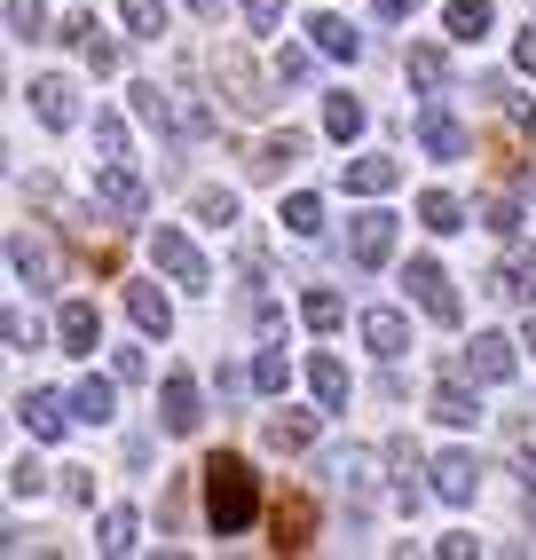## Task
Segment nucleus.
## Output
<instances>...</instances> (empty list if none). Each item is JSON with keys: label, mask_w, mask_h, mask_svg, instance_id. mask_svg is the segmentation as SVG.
<instances>
[{"label": "nucleus", "mask_w": 536, "mask_h": 560, "mask_svg": "<svg viewBox=\"0 0 536 560\" xmlns=\"http://www.w3.org/2000/svg\"><path fill=\"white\" fill-rule=\"evenodd\" d=\"M418 221H427L434 237H450V230H466V206H457L450 190H427V198H418Z\"/></svg>", "instance_id": "393cba45"}, {"label": "nucleus", "mask_w": 536, "mask_h": 560, "mask_svg": "<svg viewBox=\"0 0 536 560\" xmlns=\"http://www.w3.org/2000/svg\"><path fill=\"white\" fill-rule=\"evenodd\" d=\"M403 284H410V301L427 308L434 324H457V292H450V269H442V260H410Z\"/></svg>", "instance_id": "39448f33"}, {"label": "nucleus", "mask_w": 536, "mask_h": 560, "mask_svg": "<svg viewBox=\"0 0 536 560\" xmlns=\"http://www.w3.org/2000/svg\"><path fill=\"white\" fill-rule=\"evenodd\" d=\"M127 316L150 331V340H166V331H174V308H166L159 284H127Z\"/></svg>", "instance_id": "dca6fc26"}, {"label": "nucleus", "mask_w": 536, "mask_h": 560, "mask_svg": "<svg viewBox=\"0 0 536 560\" xmlns=\"http://www.w3.org/2000/svg\"><path fill=\"white\" fill-rule=\"evenodd\" d=\"M95 151H103V159H127V127L110 119V110H95Z\"/></svg>", "instance_id": "58836bf2"}, {"label": "nucleus", "mask_w": 536, "mask_h": 560, "mask_svg": "<svg viewBox=\"0 0 536 560\" xmlns=\"http://www.w3.org/2000/svg\"><path fill=\"white\" fill-rule=\"evenodd\" d=\"M119 16H127L135 40H159L166 32V0H119Z\"/></svg>", "instance_id": "7c9ffc66"}, {"label": "nucleus", "mask_w": 536, "mask_h": 560, "mask_svg": "<svg viewBox=\"0 0 536 560\" xmlns=\"http://www.w3.org/2000/svg\"><path fill=\"white\" fill-rule=\"evenodd\" d=\"M339 182H348V190H356V198H387V190H395V182H403V166H395V159H356V166H348V174H339Z\"/></svg>", "instance_id": "aec40b11"}, {"label": "nucleus", "mask_w": 536, "mask_h": 560, "mask_svg": "<svg viewBox=\"0 0 536 560\" xmlns=\"http://www.w3.org/2000/svg\"><path fill=\"white\" fill-rule=\"evenodd\" d=\"M198 221H213V230H229V221H237V198H229V190H198Z\"/></svg>", "instance_id": "4c0bfd02"}, {"label": "nucleus", "mask_w": 536, "mask_h": 560, "mask_svg": "<svg viewBox=\"0 0 536 560\" xmlns=\"http://www.w3.org/2000/svg\"><path fill=\"white\" fill-rule=\"evenodd\" d=\"M150 260H159V269L182 284V292H206L213 284V269H206V253L198 245H189L182 230H174V221H159V230H150Z\"/></svg>", "instance_id": "7ed1b4c3"}, {"label": "nucleus", "mask_w": 536, "mask_h": 560, "mask_svg": "<svg viewBox=\"0 0 536 560\" xmlns=\"http://www.w3.org/2000/svg\"><path fill=\"white\" fill-rule=\"evenodd\" d=\"M481 230L513 237V230H521V206H513V198H481Z\"/></svg>", "instance_id": "e433bc0d"}, {"label": "nucleus", "mask_w": 536, "mask_h": 560, "mask_svg": "<svg viewBox=\"0 0 536 560\" xmlns=\"http://www.w3.org/2000/svg\"><path fill=\"white\" fill-rule=\"evenodd\" d=\"M16 419H24V434L32 442H63V427L80 419L63 395H48V387H32V395H16Z\"/></svg>", "instance_id": "1a4fd4ad"}, {"label": "nucleus", "mask_w": 536, "mask_h": 560, "mask_svg": "<svg viewBox=\"0 0 536 560\" xmlns=\"http://www.w3.org/2000/svg\"><path fill=\"white\" fill-rule=\"evenodd\" d=\"M110 371H119V387H135L150 363H142V348H119V363H110Z\"/></svg>", "instance_id": "a18cd8bd"}, {"label": "nucleus", "mask_w": 536, "mask_h": 560, "mask_svg": "<svg viewBox=\"0 0 536 560\" xmlns=\"http://www.w3.org/2000/svg\"><path fill=\"white\" fill-rule=\"evenodd\" d=\"M24 95H32V110H40V127H56V135H63V127H80V88H71L63 71H40V80H32Z\"/></svg>", "instance_id": "0eeeda50"}, {"label": "nucleus", "mask_w": 536, "mask_h": 560, "mask_svg": "<svg viewBox=\"0 0 536 560\" xmlns=\"http://www.w3.org/2000/svg\"><path fill=\"white\" fill-rule=\"evenodd\" d=\"M0 331H9V348H24V355L40 348V324H32L24 308H9V316H0Z\"/></svg>", "instance_id": "ea45409f"}, {"label": "nucleus", "mask_w": 536, "mask_h": 560, "mask_svg": "<svg viewBox=\"0 0 536 560\" xmlns=\"http://www.w3.org/2000/svg\"><path fill=\"white\" fill-rule=\"evenodd\" d=\"M308 387H316L324 410H348V363H339V355H308Z\"/></svg>", "instance_id": "412c9836"}, {"label": "nucleus", "mask_w": 536, "mask_h": 560, "mask_svg": "<svg viewBox=\"0 0 536 560\" xmlns=\"http://www.w3.org/2000/svg\"><path fill=\"white\" fill-rule=\"evenodd\" d=\"M434 419H442V427H474L481 410H474V395L457 387V380H442V387H434Z\"/></svg>", "instance_id": "c756f323"}, {"label": "nucleus", "mask_w": 536, "mask_h": 560, "mask_svg": "<svg viewBox=\"0 0 536 560\" xmlns=\"http://www.w3.org/2000/svg\"><path fill=\"white\" fill-rule=\"evenodd\" d=\"M213 80H221V95H229V110H237V119H260L268 103H277V80H268V71L229 40V48H213Z\"/></svg>", "instance_id": "f03ea898"}, {"label": "nucleus", "mask_w": 536, "mask_h": 560, "mask_svg": "<svg viewBox=\"0 0 536 560\" xmlns=\"http://www.w3.org/2000/svg\"><path fill=\"white\" fill-rule=\"evenodd\" d=\"M474 490H481V466H474L466 451H442V458H434V498H442V505H474Z\"/></svg>", "instance_id": "4468645a"}, {"label": "nucleus", "mask_w": 536, "mask_h": 560, "mask_svg": "<svg viewBox=\"0 0 536 560\" xmlns=\"http://www.w3.org/2000/svg\"><path fill=\"white\" fill-rule=\"evenodd\" d=\"M159 419H166V434H198V380H189V371H174V380L159 387Z\"/></svg>", "instance_id": "f8f14e48"}, {"label": "nucleus", "mask_w": 536, "mask_h": 560, "mask_svg": "<svg viewBox=\"0 0 536 560\" xmlns=\"http://www.w3.org/2000/svg\"><path fill=\"white\" fill-rule=\"evenodd\" d=\"M348 253H356V269H387L395 260V213H356V230H348Z\"/></svg>", "instance_id": "6e6552de"}, {"label": "nucleus", "mask_w": 536, "mask_h": 560, "mask_svg": "<svg viewBox=\"0 0 536 560\" xmlns=\"http://www.w3.org/2000/svg\"><path fill=\"white\" fill-rule=\"evenodd\" d=\"M40 490H48V474L32 466V458H24V466H9V498H40Z\"/></svg>", "instance_id": "a19ab883"}, {"label": "nucleus", "mask_w": 536, "mask_h": 560, "mask_svg": "<svg viewBox=\"0 0 536 560\" xmlns=\"http://www.w3.org/2000/svg\"><path fill=\"white\" fill-rule=\"evenodd\" d=\"M378 16H418V0H371Z\"/></svg>", "instance_id": "09e8293b"}, {"label": "nucleus", "mask_w": 536, "mask_h": 560, "mask_svg": "<svg viewBox=\"0 0 536 560\" xmlns=\"http://www.w3.org/2000/svg\"><path fill=\"white\" fill-rule=\"evenodd\" d=\"M489 24H497V16H489V0H450V40H466V48H474Z\"/></svg>", "instance_id": "a878e982"}, {"label": "nucleus", "mask_w": 536, "mask_h": 560, "mask_svg": "<svg viewBox=\"0 0 536 560\" xmlns=\"http://www.w3.org/2000/svg\"><path fill=\"white\" fill-rule=\"evenodd\" d=\"M277 80H308V48H277Z\"/></svg>", "instance_id": "c03bdc74"}, {"label": "nucleus", "mask_w": 536, "mask_h": 560, "mask_svg": "<svg viewBox=\"0 0 536 560\" xmlns=\"http://www.w3.org/2000/svg\"><path fill=\"white\" fill-rule=\"evenodd\" d=\"M260 513V474L245 458H206V521H213V537H237L245 521Z\"/></svg>", "instance_id": "f257e3e1"}, {"label": "nucleus", "mask_w": 536, "mask_h": 560, "mask_svg": "<svg viewBox=\"0 0 536 560\" xmlns=\"http://www.w3.org/2000/svg\"><path fill=\"white\" fill-rule=\"evenodd\" d=\"M253 387H260V395H284V387H292L284 348H260V355H253Z\"/></svg>", "instance_id": "2f4dec72"}, {"label": "nucleus", "mask_w": 536, "mask_h": 560, "mask_svg": "<svg viewBox=\"0 0 536 560\" xmlns=\"http://www.w3.org/2000/svg\"><path fill=\"white\" fill-rule=\"evenodd\" d=\"M513 63H521V71H536V24H528L521 40H513Z\"/></svg>", "instance_id": "de8ad7c7"}, {"label": "nucleus", "mask_w": 536, "mask_h": 560, "mask_svg": "<svg viewBox=\"0 0 536 560\" xmlns=\"http://www.w3.org/2000/svg\"><path fill=\"white\" fill-rule=\"evenodd\" d=\"M316 427H324V410H277L268 419V451H308Z\"/></svg>", "instance_id": "f3484780"}, {"label": "nucleus", "mask_w": 536, "mask_h": 560, "mask_svg": "<svg viewBox=\"0 0 536 560\" xmlns=\"http://www.w3.org/2000/svg\"><path fill=\"white\" fill-rule=\"evenodd\" d=\"M110 402H119V371H110V380H80V387H71V410H80L88 427L110 419Z\"/></svg>", "instance_id": "5701e85b"}, {"label": "nucleus", "mask_w": 536, "mask_h": 560, "mask_svg": "<svg viewBox=\"0 0 536 560\" xmlns=\"http://www.w3.org/2000/svg\"><path fill=\"white\" fill-rule=\"evenodd\" d=\"M268 545L277 552H308L316 545V505L308 498H277L268 505Z\"/></svg>", "instance_id": "423d86ee"}, {"label": "nucleus", "mask_w": 536, "mask_h": 560, "mask_svg": "<svg viewBox=\"0 0 536 560\" xmlns=\"http://www.w3.org/2000/svg\"><path fill=\"white\" fill-rule=\"evenodd\" d=\"M9 40H48V9L40 0H9Z\"/></svg>", "instance_id": "72a5a7b5"}, {"label": "nucleus", "mask_w": 536, "mask_h": 560, "mask_svg": "<svg viewBox=\"0 0 536 560\" xmlns=\"http://www.w3.org/2000/svg\"><path fill=\"white\" fill-rule=\"evenodd\" d=\"M410 80H418V88H427V95H442V88H450V56H442V48H427V40H418V48H410Z\"/></svg>", "instance_id": "bb28decb"}, {"label": "nucleus", "mask_w": 536, "mask_h": 560, "mask_svg": "<svg viewBox=\"0 0 536 560\" xmlns=\"http://www.w3.org/2000/svg\"><path fill=\"white\" fill-rule=\"evenodd\" d=\"M245 24L253 32H277L284 24V0H245Z\"/></svg>", "instance_id": "79ce46f5"}, {"label": "nucleus", "mask_w": 536, "mask_h": 560, "mask_svg": "<svg viewBox=\"0 0 536 560\" xmlns=\"http://www.w3.org/2000/svg\"><path fill=\"white\" fill-rule=\"evenodd\" d=\"M56 340H63L71 355H95V348H103V316H95V301H63V308H56Z\"/></svg>", "instance_id": "ddd939ff"}, {"label": "nucleus", "mask_w": 536, "mask_h": 560, "mask_svg": "<svg viewBox=\"0 0 536 560\" xmlns=\"http://www.w3.org/2000/svg\"><path fill=\"white\" fill-rule=\"evenodd\" d=\"M277 221H284L292 237H324V198L300 190V198H284V213H277Z\"/></svg>", "instance_id": "cd10ccee"}, {"label": "nucleus", "mask_w": 536, "mask_h": 560, "mask_svg": "<svg viewBox=\"0 0 536 560\" xmlns=\"http://www.w3.org/2000/svg\"><path fill=\"white\" fill-rule=\"evenodd\" d=\"M363 340L395 363V355L410 348V316H403V308H363Z\"/></svg>", "instance_id": "2eb2a0df"}, {"label": "nucleus", "mask_w": 536, "mask_h": 560, "mask_svg": "<svg viewBox=\"0 0 536 560\" xmlns=\"http://www.w3.org/2000/svg\"><path fill=\"white\" fill-rule=\"evenodd\" d=\"M80 56H88L95 71H119V48H110V40H95V32H88V40H80Z\"/></svg>", "instance_id": "37998d69"}, {"label": "nucleus", "mask_w": 536, "mask_h": 560, "mask_svg": "<svg viewBox=\"0 0 536 560\" xmlns=\"http://www.w3.org/2000/svg\"><path fill=\"white\" fill-rule=\"evenodd\" d=\"M489 292H505V301H521V308H536V253L521 245L513 260H505V269H497V284Z\"/></svg>", "instance_id": "4be33fe9"}, {"label": "nucleus", "mask_w": 536, "mask_h": 560, "mask_svg": "<svg viewBox=\"0 0 536 560\" xmlns=\"http://www.w3.org/2000/svg\"><path fill=\"white\" fill-rule=\"evenodd\" d=\"M300 159H308V135H292V127H284V135H268V142H260L253 174H260V182H277V174H284V166H300Z\"/></svg>", "instance_id": "6ab92c4d"}, {"label": "nucleus", "mask_w": 536, "mask_h": 560, "mask_svg": "<svg viewBox=\"0 0 536 560\" xmlns=\"http://www.w3.org/2000/svg\"><path fill=\"white\" fill-rule=\"evenodd\" d=\"M528 198H536V174H528Z\"/></svg>", "instance_id": "603ef678"}, {"label": "nucleus", "mask_w": 536, "mask_h": 560, "mask_svg": "<svg viewBox=\"0 0 536 560\" xmlns=\"http://www.w3.org/2000/svg\"><path fill=\"white\" fill-rule=\"evenodd\" d=\"M308 40H316V56H339V63H356V56H363V40H356V24H348V16H308Z\"/></svg>", "instance_id": "a211bd4d"}, {"label": "nucleus", "mask_w": 536, "mask_h": 560, "mask_svg": "<svg viewBox=\"0 0 536 560\" xmlns=\"http://www.w3.org/2000/svg\"><path fill=\"white\" fill-rule=\"evenodd\" d=\"M95 198H103L110 213H150V182H142L135 166H119V159H110V166L95 174Z\"/></svg>", "instance_id": "9d476101"}, {"label": "nucleus", "mask_w": 536, "mask_h": 560, "mask_svg": "<svg viewBox=\"0 0 536 560\" xmlns=\"http://www.w3.org/2000/svg\"><path fill=\"white\" fill-rule=\"evenodd\" d=\"M9 269H16L32 292H40V284H48V253H40V245H32V237L16 230V237H9Z\"/></svg>", "instance_id": "c85d7f7f"}, {"label": "nucleus", "mask_w": 536, "mask_h": 560, "mask_svg": "<svg viewBox=\"0 0 536 560\" xmlns=\"http://www.w3.org/2000/svg\"><path fill=\"white\" fill-rule=\"evenodd\" d=\"M418 151L442 159V166H457V159H474V135H466V127H457L450 110L427 95V110H418Z\"/></svg>", "instance_id": "20e7f679"}, {"label": "nucleus", "mask_w": 536, "mask_h": 560, "mask_svg": "<svg viewBox=\"0 0 536 560\" xmlns=\"http://www.w3.org/2000/svg\"><path fill=\"white\" fill-rule=\"evenodd\" d=\"M521 348H536V308H528V340H521Z\"/></svg>", "instance_id": "3c124183"}, {"label": "nucleus", "mask_w": 536, "mask_h": 560, "mask_svg": "<svg viewBox=\"0 0 536 560\" xmlns=\"http://www.w3.org/2000/svg\"><path fill=\"white\" fill-rule=\"evenodd\" d=\"M324 127H331V142H356L363 135V103L339 88V95H324Z\"/></svg>", "instance_id": "b1692460"}, {"label": "nucleus", "mask_w": 536, "mask_h": 560, "mask_svg": "<svg viewBox=\"0 0 536 560\" xmlns=\"http://www.w3.org/2000/svg\"><path fill=\"white\" fill-rule=\"evenodd\" d=\"M63 498L71 505H95V474H63Z\"/></svg>", "instance_id": "49530a36"}, {"label": "nucleus", "mask_w": 536, "mask_h": 560, "mask_svg": "<svg viewBox=\"0 0 536 560\" xmlns=\"http://www.w3.org/2000/svg\"><path fill=\"white\" fill-rule=\"evenodd\" d=\"M135 545H142V521H135L127 505H110V513H103V552H135Z\"/></svg>", "instance_id": "473e14b6"}, {"label": "nucleus", "mask_w": 536, "mask_h": 560, "mask_svg": "<svg viewBox=\"0 0 536 560\" xmlns=\"http://www.w3.org/2000/svg\"><path fill=\"white\" fill-rule=\"evenodd\" d=\"M466 371H474V380H513V371H521V355H513V340H505V331H474V348H466Z\"/></svg>", "instance_id": "9b49d317"}, {"label": "nucleus", "mask_w": 536, "mask_h": 560, "mask_svg": "<svg viewBox=\"0 0 536 560\" xmlns=\"http://www.w3.org/2000/svg\"><path fill=\"white\" fill-rule=\"evenodd\" d=\"M135 119H142V127H166V119H174V103L159 95V80H142V88H135Z\"/></svg>", "instance_id": "c9c22d12"}, {"label": "nucleus", "mask_w": 536, "mask_h": 560, "mask_svg": "<svg viewBox=\"0 0 536 560\" xmlns=\"http://www.w3.org/2000/svg\"><path fill=\"white\" fill-rule=\"evenodd\" d=\"M182 9H198V16H221V0H182Z\"/></svg>", "instance_id": "8fccbe9b"}, {"label": "nucleus", "mask_w": 536, "mask_h": 560, "mask_svg": "<svg viewBox=\"0 0 536 560\" xmlns=\"http://www.w3.org/2000/svg\"><path fill=\"white\" fill-rule=\"evenodd\" d=\"M300 316H308V331H339V316H348V308H339V292H331V284H316L308 301H300Z\"/></svg>", "instance_id": "f704fd0d"}]
</instances>
